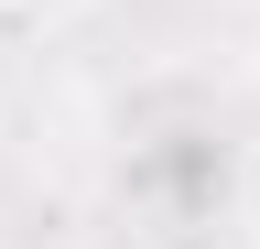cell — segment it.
Listing matches in <instances>:
<instances>
[{
  "instance_id": "cell-1",
  "label": "cell",
  "mask_w": 260,
  "mask_h": 249,
  "mask_svg": "<svg viewBox=\"0 0 260 249\" xmlns=\"http://www.w3.org/2000/svg\"><path fill=\"white\" fill-rule=\"evenodd\" d=\"M239 217L260 228V141H249V173H239Z\"/></svg>"
},
{
  "instance_id": "cell-2",
  "label": "cell",
  "mask_w": 260,
  "mask_h": 249,
  "mask_svg": "<svg viewBox=\"0 0 260 249\" xmlns=\"http://www.w3.org/2000/svg\"><path fill=\"white\" fill-rule=\"evenodd\" d=\"M11 11H44V22H54V11H87V0H11Z\"/></svg>"
}]
</instances>
